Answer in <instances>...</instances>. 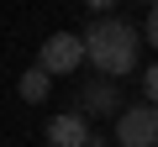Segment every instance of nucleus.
<instances>
[{
  "label": "nucleus",
  "mask_w": 158,
  "mask_h": 147,
  "mask_svg": "<svg viewBox=\"0 0 158 147\" xmlns=\"http://www.w3.org/2000/svg\"><path fill=\"white\" fill-rule=\"evenodd\" d=\"M16 89H21V100H27V105H42V100H48V89H53V74H48V68H27Z\"/></svg>",
  "instance_id": "obj_6"
},
{
  "label": "nucleus",
  "mask_w": 158,
  "mask_h": 147,
  "mask_svg": "<svg viewBox=\"0 0 158 147\" xmlns=\"http://www.w3.org/2000/svg\"><path fill=\"white\" fill-rule=\"evenodd\" d=\"M142 95H148V105H158V63L142 68Z\"/></svg>",
  "instance_id": "obj_7"
},
{
  "label": "nucleus",
  "mask_w": 158,
  "mask_h": 147,
  "mask_svg": "<svg viewBox=\"0 0 158 147\" xmlns=\"http://www.w3.org/2000/svg\"><path fill=\"white\" fill-rule=\"evenodd\" d=\"M116 142L121 147H158V105H127L116 116Z\"/></svg>",
  "instance_id": "obj_2"
},
{
  "label": "nucleus",
  "mask_w": 158,
  "mask_h": 147,
  "mask_svg": "<svg viewBox=\"0 0 158 147\" xmlns=\"http://www.w3.org/2000/svg\"><path fill=\"white\" fill-rule=\"evenodd\" d=\"M142 42H148V47H158V6H153V11H148V21H142Z\"/></svg>",
  "instance_id": "obj_8"
},
{
  "label": "nucleus",
  "mask_w": 158,
  "mask_h": 147,
  "mask_svg": "<svg viewBox=\"0 0 158 147\" xmlns=\"http://www.w3.org/2000/svg\"><path fill=\"white\" fill-rule=\"evenodd\" d=\"M79 63H85V37H74V32H53V37L42 42L37 68H48V74H74Z\"/></svg>",
  "instance_id": "obj_3"
},
{
  "label": "nucleus",
  "mask_w": 158,
  "mask_h": 147,
  "mask_svg": "<svg viewBox=\"0 0 158 147\" xmlns=\"http://www.w3.org/2000/svg\"><path fill=\"white\" fill-rule=\"evenodd\" d=\"M48 142H53V147H90L95 137H90V126H85L79 110H63V116L48 121Z\"/></svg>",
  "instance_id": "obj_5"
},
{
  "label": "nucleus",
  "mask_w": 158,
  "mask_h": 147,
  "mask_svg": "<svg viewBox=\"0 0 158 147\" xmlns=\"http://www.w3.org/2000/svg\"><path fill=\"white\" fill-rule=\"evenodd\" d=\"M137 32L121 16H100L85 32V58L100 68V79H121V74H137Z\"/></svg>",
  "instance_id": "obj_1"
},
{
  "label": "nucleus",
  "mask_w": 158,
  "mask_h": 147,
  "mask_svg": "<svg viewBox=\"0 0 158 147\" xmlns=\"http://www.w3.org/2000/svg\"><path fill=\"white\" fill-rule=\"evenodd\" d=\"M79 116H121V89L111 79H90V84H79Z\"/></svg>",
  "instance_id": "obj_4"
}]
</instances>
